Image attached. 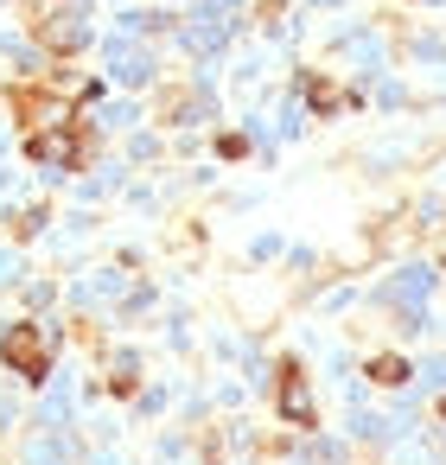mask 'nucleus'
I'll list each match as a JSON object with an SVG mask.
<instances>
[{
	"label": "nucleus",
	"mask_w": 446,
	"mask_h": 465,
	"mask_svg": "<svg viewBox=\"0 0 446 465\" xmlns=\"http://www.w3.org/2000/svg\"><path fill=\"white\" fill-rule=\"evenodd\" d=\"M0 357H7L26 382H39L45 370H52V357H45V331L33 325V319H20V325H7V338H0Z\"/></svg>",
	"instance_id": "nucleus-1"
},
{
	"label": "nucleus",
	"mask_w": 446,
	"mask_h": 465,
	"mask_svg": "<svg viewBox=\"0 0 446 465\" xmlns=\"http://www.w3.org/2000/svg\"><path fill=\"white\" fill-rule=\"evenodd\" d=\"M26 153H33V160H45V166H84V160H90V134H84V128L33 134V141H26Z\"/></svg>",
	"instance_id": "nucleus-2"
},
{
	"label": "nucleus",
	"mask_w": 446,
	"mask_h": 465,
	"mask_svg": "<svg viewBox=\"0 0 446 465\" xmlns=\"http://www.w3.org/2000/svg\"><path fill=\"white\" fill-rule=\"evenodd\" d=\"M274 408H281V420H293V427H312V389H306V370H300V363H281Z\"/></svg>",
	"instance_id": "nucleus-3"
},
{
	"label": "nucleus",
	"mask_w": 446,
	"mask_h": 465,
	"mask_svg": "<svg viewBox=\"0 0 446 465\" xmlns=\"http://www.w3.org/2000/svg\"><path fill=\"white\" fill-rule=\"evenodd\" d=\"M7 109H14L26 128H52V122L64 128V103H52V96H39V90H14V96H7Z\"/></svg>",
	"instance_id": "nucleus-4"
},
{
	"label": "nucleus",
	"mask_w": 446,
	"mask_h": 465,
	"mask_svg": "<svg viewBox=\"0 0 446 465\" xmlns=\"http://www.w3.org/2000/svg\"><path fill=\"white\" fill-rule=\"evenodd\" d=\"M401 376H408V363H401V357H370V382H382V389H389V382H401Z\"/></svg>",
	"instance_id": "nucleus-5"
}]
</instances>
